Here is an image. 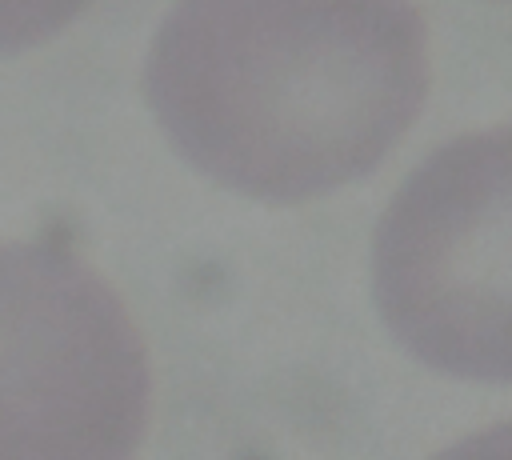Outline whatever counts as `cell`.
Segmentation results:
<instances>
[{"mask_svg": "<svg viewBox=\"0 0 512 460\" xmlns=\"http://www.w3.org/2000/svg\"><path fill=\"white\" fill-rule=\"evenodd\" d=\"M372 296L424 364L512 380V124L408 172L372 236Z\"/></svg>", "mask_w": 512, "mask_h": 460, "instance_id": "7a4b0ae2", "label": "cell"}, {"mask_svg": "<svg viewBox=\"0 0 512 460\" xmlns=\"http://www.w3.org/2000/svg\"><path fill=\"white\" fill-rule=\"evenodd\" d=\"M144 340L76 256L0 236V460H136Z\"/></svg>", "mask_w": 512, "mask_h": 460, "instance_id": "3957f363", "label": "cell"}, {"mask_svg": "<svg viewBox=\"0 0 512 460\" xmlns=\"http://www.w3.org/2000/svg\"><path fill=\"white\" fill-rule=\"evenodd\" d=\"M88 0H0V60L60 36Z\"/></svg>", "mask_w": 512, "mask_h": 460, "instance_id": "277c9868", "label": "cell"}, {"mask_svg": "<svg viewBox=\"0 0 512 460\" xmlns=\"http://www.w3.org/2000/svg\"><path fill=\"white\" fill-rule=\"evenodd\" d=\"M428 40L412 0H172L144 100L208 184L304 204L368 176L412 128Z\"/></svg>", "mask_w": 512, "mask_h": 460, "instance_id": "6da1fadb", "label": "cell"}]
</instances>
